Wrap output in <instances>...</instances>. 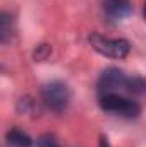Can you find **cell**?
I'll return each mask as SVG.
<instances>
[{"instance_id": "obj_1", "label": "cell", "mask_w": 146, "mask_h": 147, "mask_svg": "<svg viewBox=\"0 0 146 147\" xmlns=\"http://www.w3.org/2000/svg\"><path fill=\"white\" fill-rule=\"evenodd\" d=\"M89 43L91 46L103 57L108 58H124L129 55L131 51V45L127 39H120V38H107L102 36L98 33H93L89 36Z\"/></svg>"}, {"instance_id": "obj_2", "label": "cell", "mask_w": 146, "mask_h": 147, "mask_svg": "<svg viewBox=\"0 0 146 147\" xmlns=\"http://www.w3.org/2000/svg\"><path fill=\"white\" fill-rule=\"evenodd\" d=\"M100 106H102V110L126 116V118H138L141 113V106L136 101H132L122 94H103V96H100Z\"/></svg>"}, {"instance_id": "obj_3", "label": "cell", "mask_w": 146, "mask_h": 147, "mask_svg": "<svg viewBox=\"0 0 146 147\" xmlns=\"http://www.w3.org/2000/svg\"><path fill=\"white\" fill-rule=\"evenodd\" d=\"M41 98H43V103L52 111L60 113V111H64L67 108V105L71 101V92H69V87L64 82L52 80V82L43 86Z\"/></svg>"}, {"instance_id": "obj_4", "label": "cell", "mask_w": 146, "mask_h": 147, "mask_svg": "<svg viewBox=\"0 0 146 147\" xmlns=\"http://www.w3.org/2000/svg\"><path fill=\"white\" fill-rule=\"evenodd\" d=\"M127 75L119 70L110 67L98 79V96L103 94H120L122 91H127Z\"/></svg>"}, {"instance_id": "obj_5", "label": "cell", "mask_w": 146, "mask_h": 147, "mask_svg": "<svg viewBox=\"0 0 146 147\" xmlns=\"http://www.w3.org/2000/svg\"><path fill=\"white\" fill-rule=\"evenodd\" d=\"M103 12L113 21H120L132 12L131 0H102Z\"/></svg>"}, {"instance_id": "obj_6", "label": "cell", "mask_w": 146, "mask_h": 147, "mask_svg": "<svg viewBox=\"0 0 146 147\" xmlns=\"http://www.w3.org/2000/svg\"><path fill=\"white\" fill-rule=\"evenodd\" d=\"M5 140L12 147H33V139L19 128H10L5 134Z\"/></svg>"}, {"instance_id": "obj_7", "label": "cell", "mask_w": 146, "mask_h": 147, "mask_svg": "<svg viewBox=\"0 0 146 147\" xmlns=\"http://www.w3.org/2000/svg\"><path fill=\"white\" fill-rule=\"evenodd\" d=\"M36 147H60V144L55 140L53 135H41L40 139L36 140Z\"/></svg>"}, {"instance_id": "obj_8", "label": "cell", "mask_w": 146, "mask_h": 147, "mask_svg": "<svg viewBox=\"0 0 146 147\" xmlns=\"http://www.w3.org/2000/svg\"><path fill=\"white\" fill-rule=\"evenodd\" d=\"M10 22V16L5 14V12H0V26H5Z\"/></svg>"}, {"instance_id": "obj_9", "label": "cell", "mask_w": 146, "mask_h": 147, "mask_svg": "<svg viewBox=\"0 0 146 147\" xmlns=\"http://www.w3.org/2000/svg\"><path fill=\"white\" fill-rule=\"evenodd\" d=\"M100 147H110L108 140H107L105 137H102V139H100Z\"/></svg>"}]
</instances>
